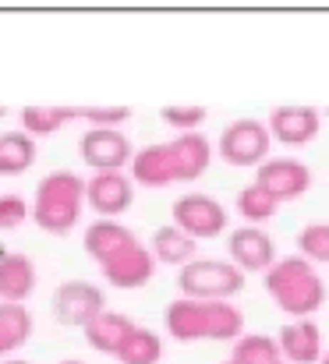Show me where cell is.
<instances>
[{
  "mask_svg": "<svg viewBox=\"0 0 329 364\" xmlns=\"http://www.w3.org/2000/svg\"><path fill=\"white\" fill-rule=\"evenodd\" d=\"M163 326L177 343H237L244 336V311L230 301H188L177 297L163 311Z\"/></svg>",
  "mask_w": 329,
  "mask_h": 364,
  "instance_id": "6da1fadb",
  "label": "cell"
},
{
  "mask_svg": "<svg viewBox=\"0 0 329 364\" xmlns=\"http://www.w3.org/2000/svg\"><path fill=\"white\" fill-rule=\"evenodd\" d=\"M262 283H266V294L273 297V304L291 322L294 318H312L326 304V283H323L319 269L301 255L276 258V265L262 276Z\"/></svg>",
  "mask_w": 329,
  "mask_h": 364,
  "instance_id": "7a4b0ae2",
  "label": "cell"
},
{
  "mask_svg": "<svg viewBox=\"0 0 329 364\" xmlns=\"http://www.w3.org/2000/svg\"><path fill=\"white\" fill-rule=\"evenodd\" d=\"M85 205V181L71 170H53L39 181L32 202V223L46 234H68Z\"/></svg>",
  "mask_w": 329,
  "mask_h": 364,
  "instance_id": "3957f363",
  "label": "cell"
},
{
  "mask_svg": "<svg viewBox=\"0 0 329 364\" xmlns=\"http://www.w3.org/2000/svg\"><path fill=\"white\" fill-rule=\"evenodd\" d=\"M177 290L188 301H230L244 290V272L230 258H195L177 272Z\"/></svg>",
  "mask_w": 329,
  "mask_h": 364,
  "instance_id": "277c9868",
  "label": "cell"
},
{
  "mask_svg": "<svg viewBox=\"0 0 329 364\" xmlns=\"http://www.w3.org/2000/svg\"><path fill=\"white\" fill-rule=\"evenodd\" d=\"M269 141H273V134H269L266 121L237 117L219 131L216 152L230 166H262L269 159Z\"/></svg>",
  "mask_w": 329,
  "mask_h": 364,
  "instance_id": "5b68a950",
  "label": "cell"
},
{
  "mask_svg": "<svg viewBox=\"0 0 329 364\" xmlns=\"http://www.w3.org/2000/svg\"><path fill=\"white\" fill-rule=\"evenodd\" d=\"M50 308H53V318H57L61 326H78V329H85L93 318H100V315L107 311V297H103V290H100L96 283H89V279H64V283L53 290Z\"/></svg>",
  "mask_w": 329,
  "mask_h": 364,
  "instance_id": "8992f818",
  "label": "cell"
},
{
  "mask_svg": "<svg viewBox=\"0 0 329 364\" xmlns=\"http://www.w3.org/2000/svg\"><path fill=\"white\" fill-rule=\"evenodd\" d=\"M78 156L93 166V173H107L131 166L135 149L127 134H120V127H85V134L78 138Z\"/></svg>",
  "mask_w": 329,
  "mask_h": 364,
  "instance_id": "52a82bcc",
  "label": "cell"
},
{
  "mask_svg": "<svg viewBox=\"0 0 329 364\" xmlns=\"http://www.w3.org/2000/svg\"><path fill=\"white\" fill-rule=\"evenodd\" d=\"M255 184L283 205V202H298L312 188V170L301 159L276 156V159H266L262 166H255Z\"/></svg>",
  "mask_w": 329,
  "mask_h": 364,
  "instance_id": "ba28073f",
  "label": "cell"
},
{
  "mask_svg": "<svg viewBox=\"0 0 329 364\" xmlns=\"http://www.w3.org/2000/svg\"><path fill=\"white\" fill-rule=\"evenodd\" d=\"M170 220H174L177 230H184L195 241L216 237V234L226 230V209L209 195H181L170 205Z\"/></svg>",
  "mask_w": 329,
  "mask_h": 364,
  "instance_id": "9c48e42d",
  "label": "cell"
},
{
  "mask_svg": "<svg viewBox=\"0 0 329 364\" xmlns=\"http://www.w3.org/2000/svg\"><path fill=\"white\" fill-rule=\"evenodd\" d=\"M135 202V181L131 173L124 170H107V173H93L85 181V205L103 216V220H113V216H124Z\"/></svg>",
  "mask_w": 329,
  "mask_h": 364,
  "instance_id": "30bf717a",
  "label": "cell"
},
{
  "mask_svg": "<svg viewBox=\"0 0 329 364\" xmlns=\"http://www.w3.org/2000/svg\"><path fill=\"white\" fill-rule=\"evenodd\" d=\"M226 255L241 272H269L276 265V244L262 227H237L226 234Z\"/></svg>",
  "mask_w": 329,
  "mask_h": 364,
  "instance_id": "8fae6325",
  "label": "cell"
},
{
  "mask_svg": "<svg viewBox=\"0 0 329 364\" xmlns=\"http://www.w3.org/2000/svg\"><path fill=\"white\" fill-rule=\"evenodd\" d=\"M100 272H103V279L110 287H117V290H138V287H145L152 279L156 258H152V251L145 244L138 241L131 247H124V251H117L113 258H107L100 265Z\"/></svg>",
  "mask_w": 329,
  "mask_h": 364,
  "instance_id": "7c38bea8",
  "label": "cell"
},
{
  "mask_svg": "<svg viewBox=\"0 0 329 364\" xmlns=\"http://www.w3.org/2000/svg\"><path fill=\"white\" fill-rule=\"evenodd\" d=\"M266 127L280 145L298 149V145H308L319 134L323 114L315 107H273L269 117H266Z\"/></svg>",
  "mask_w": 329,
  "mask_h": 364,
  "instance_id": "4fadbf2b",
  "label": "cell"
},
{
  "mask_svg": "<svg viewBox=\"0 0 329 364\" xmlns=\"http://www.w3.org/2000/svg\"><path fill=\"white\" fill-rule=\"evenodd\" d=\"M280 343V354H283V364H319L326 358L323 350V329L312 322V318H294L280 329L276 336Z\"/></svg>",
  "mask_w": 329,
  "mask_h": 364,
  "instance_id": "5bb4252c",
  "label": "cell"
},
{
  "mask_svg": "<svg viewBox=\"0 0 329 364\" xmlns=\"http://www.w3.org/2000/svg\"><path fill=\"white\" fill-rule=\"evenodd\" d=\"M127 170H131V181L142 184V188H170V184H177L174 156H170L167 141H152V145L135 149V159H131Z\"/></svg>",
  "mask_w": 329,
  "mask_h": 364,
  "instance_id": "9a60e30c",
  "label": "cell"
},
{
  "mask_svg": "<svg viewBox=\"0 0 329 364\" xmlns=\"http://www.w3.org/2000/svg\"><path fill=\"white\" fill-rule=\"evenodd\" d=\"M170 156H174V173L177 181H199L213 159V149L209 141L199 134V131H188V134H174L170 141Z\"/></svg>",
  "mask_w": 329,
  "mask_h": 364,
  "instance_id": "2e32d148",
  "label": "cell"
},
{
  "mask_svg": "<svg viewBox=\"0 0 329 364\" xmlns=\"http://www.w3.org/2000/svg\"><path fill=\"white\" fill-rule=\"evenodd\" d=\"M36 290V265L28 255H0V304H25Z\"/></svg>",
  "mask_w": 329,
  "mask_h": 364,
  "instance_id": "e0dca14e",
  "label": "cell"
},
{
  "mask_svg": "<svg viewBox=\"0 0 329 364\" xmlns=\"http://www.w3.org/2000/svg\"><path fill=\"white\" fill-rule=\"evenodd\" d=\"M131 244H138V237H135L127 227H120L117 220H96V223H89L85 234H82V247H85V255H89L96 265H103L107 258H113L117 251H124V247H131Z\"/></svg>",
  "mask_w": 329,
  "mask_h": 364,
  "instance_id": "ac0fdd59",
  "label": "cell"
},
{
  "mask_svg": "<svg viewBox=\"0 0 329 364\" xmlns=\"http://www.w3.org/2000/svg\"><path fill=\"white\" fill-rule=\"evenodd\" d=\"M82 333H85V343H89L96 354L117 358V350L124 347V340L135 333V322H131L127 315H120V311H103V315L93 318Z\"/></svg>",
  "mask_w": 329,
  "mask_h": 364,
  "instance_id": "d6986e66",
  "label": "cell"
},
{
  "mask_svg": "<svg viewBox=\"0 0 329 364\" xmlns=\"http://www.w3.org/2000/svg\"><path fill=\"white\" fill-rule=\"evenodd\" d=\"M149 251H152V258H156V262L184 269L188 262H195L199 241H195V237H188L184 230H177V227L170 223V227H160V230L152 234V244H149Z\"/></svg>",
  "mask_w": 329,
  "mask_h": 364,
  "instance_id": "ffe728a7",
  "label": "cell"
},
{
  "mask_svg": "<svg viewBox=\"0 0 329 364\" xmlns=\"http://www.w3.org/2000/svg\"><path fill=\"white\" fill-rule=\"evenodd\" d=\"M36 163V138L25 131H4L0 134V177H18Z\"/></svg>",
  "mask_w": 329,
  "mask_h": 364,
  "instance_id": "44dd1931",
  "label": "cell"
},
{
  "mask_svg": "<svg viewBox=\"0 0 329 364\" xmlns=\"http://www.w3.org/2000/svg\"><path fill=\"white\" fill-rule=\"evenodd\" d=\"M32 333V315L25 304H0V361H7L18 347H25Z\"/></svg>",
  "mask_w": 329,
  "mask_h": 364,
  "instance_id": "7402d4cb",
  "label": "cell"
},
{
  "mask_svg": "<svg viewBox=\"0 0 329 364\" xmlns=\"http://www.w3.org/2000/svg\"><path fill=\"white\" fill-rule=\"evenodd\" d=\"M18 121L28 138H50L68 121H75V107H25Z\"/></svg>",
  "mask_w": 329,
  "mask_h": 364,
  "instance_id": "603a6c76",
  "label": "cell"
},
{
  "mask_svg": "<svg viewBox=\"0 0 329 364\" xmlns=\"http://www.w3.org/2000/svg\"><path fill=\"white\" fill-rule=\"evenodd\" d=\"M230 361L234 364H283L276 336H262V333H244L234 347H230Z\"/></svg>",
  "mask_w": 329,
  "mask_h": 364,
  "instance_id": "cb8c5ba5",
  "label": "cell"
},
{
  "mask_svg": "<svg viewBox=\"0 0 329 364\" xmlns=\"http://www.w3.org/2000/svg\"><path fill=\"white\" fill-rule=\"evenodd\" d=\"M276 209H280V202H276L273 195H266L255 181L244 184V188L237 191V216L248 220V227H262V223H269V220L276 216Z\"/></svg>",
  "mask_w": 329,
  "mask_h": 364,
  "instance_id": "d4e9b609",
  "label": "cell"
},
{
  "mask_svg": "<svg viewBox=\"0 0 329 364\" xmlns=\"http://www.w3.org/2000/svg\"><path fill=\"white\" fill-rule=\"evenodd\" d=\"M160 358H163V340L152 329H145V326H135V333L117 350L120 364H156Z\"/></svg>",
  "mask_w": 329,
  "mask_h": 364,
  "instance_id": "484cf974",
  "label": "cell"
},
{
  "mask_svg": "<svg viewBox=\"0 0 329 364\" xmlns=\"http://www.w3.org/2000/svg\"><path fill=\"white\" fill-rule=\"evenodd\" d=\"M298 255L312 265H329V223H308L298 234Z\"/></svg>",
  "mask_w": 329,
  "mask_h": 364,
  "instance_id": "4316f807",
  "label": "cell"
},
{
  "mask_svg": "<svg viewBox=\"0 0 329 364\" xmlns=\"http://www.w3.org/2000/svg\"><path fill=\"white\" fill-rule=\"evenodd\" d=\"M160 121L167 127H174L177 134H188V131H199L206 121V107H195V103H167L160 110Z\"/></svg>",
  "mask_w": 329,
  "mask_h": 364,
  "instance_id": "83f0119b",
  "label": "cell"
},
{
  "mask_svg": "<svg viewBox=\"0 0 329 364\" xmlns=\"http://www.w3.org/2000/svg\"><path fill=\"white\" fill-rule=\"evenodd\" d=\"M131 117V107H75V121L89 127H117Z\"/></svg>",
  "mask_w": 329,
  "mask_h": 364,
  "instance_id": "f1b7e54d",
  "label": "cell"
},
{
  "mask_svg": "<svg viewBox=\"0 0 329 364\" xmlns=\"http://www.w3.org/2000/svg\"><path fill=\"white\" fill-rule=\"evenodd\" d=\"M28 220V205L21 195H0V230H18Z\"/></svg>",
  "mask_w": 329,
  "mask_h": 364,
  "instance_id": "f546056e",
  "label": "cell"
},
{
  "mask_svg": "<svg viewBox=\"0 0 329 364\" xmlns=\"http://www.w3.org/2000/svg\"><path fill=\"white\" fill-rule=\"evenodd\" d=\"M0 364H32V361H21V358H7V361H0Z\"/></svg>",
  "mask_w": 329,
  "mask_h": 364,
  "instance_id": "4dcf8cb0",
  "label": "cell"
},
{
  "mask_svg": "<svg viewBox=\"0 0 329 364\" xmlns=\"http://www.w3.org/2000/svg\"><path fill=\"white\" fill-rule=\"evenodd\" d=\"M57 364H85V361H57Z\"/></svg>",
  "mask_w": 329,
  "mask_h": 364,
  "instance_id": "1f68e13d",
  "label": "cell"
},
{
  "mask_svg": "<svg viewBox=\"0 0 329 364\" xmlns=\"http://www.w3.org/2000/svg\"><path fill=\"white\" fill-rule=\"evenodd\" d=\"M319 364H329V350H326V358H323V361H319Z\"/></svg>",
  "mask_w": 329,
  "mask_h": 364,
  "instance_id": "d6a6232c",
  "label": "cell"
},
{
  "mask_svg": "<svg viewBox=\"0 0 329 364\" xmlns=\"http://www.w3.org/2000/svg\"><path fill=\"white\" fill-rule=\"evenodd\" d=\"M223 364H234V361H230V358H226V361H223Z\"/></svg>",
  "mask_w": 329,
  "mask_h": 364,
  "instance_id": "836d02e7",
  "label": "cell"
}]
</instances>
